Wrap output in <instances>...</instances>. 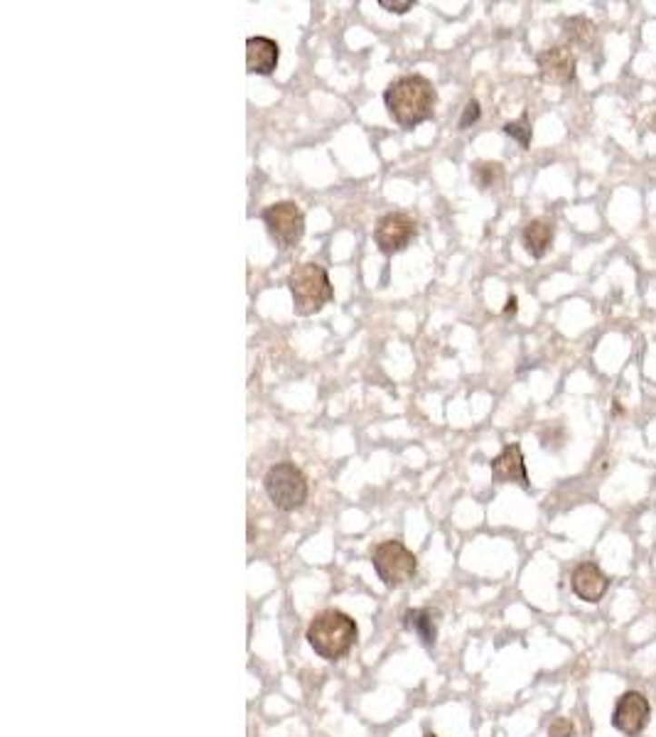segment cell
Wrapping results in <instances>:
<instances>
[{"instance_id":"obj_9","label":"cell","mask_w":656,"mask_h":737,"mask_svg":"<svg viewBox=\"0 0 656 737\" xmlns=\"http://www.w3.org/2000/svg\"><path fill=\"white\" fill-rule=\"evenodd\" d=\"M536 62H539V72L543 82L565 86V84H571L575 79V55L565 45H556V47L543 50L536 57Z\"/></svg>"},{"instance_id":"obj_22","label":"cell","mask_w":656,"mask_h":737,"mask_svg":"<svg viewBox=\"0 0 656 737\" xmlns=\"http://www.w3.org/2000/svg\"><path fill=\"white\" fill-rule=\"evenodd\" d=\"M423 737H438V735H435V732H425Z\"/></svg>"},{"instance_id":"obj_20","label":"cell","mask_w":656,"mask_h":737,"mask_svg":"<svg viewBox=\"0 0 656 737\" xmlns=\"http://www.w3.org/2000/svg\"><path fill=\"white\" fill-rule=\"evenodd\" d=\"M379 5L389 13H396V15H403L408 10H413V0H406V3H396V0H379Z\"/></svg>"},{"instance_id":"obj_7","label":"cell","mask_w":656,"mask_h":737,"mask_svg":"<svg viewBox=\"0 0 656 737\" xmlns=\"http://www.w3.org/2000/svg\"><path fill=\"white\" fill-rule=\"evenodd\" d=\"M418 234L415 219L406 212H391L383 214L374 226V244L383 256H393L411 246V241Z\"/></svg>"},{"instance_id":"obj_1","label":"cell","mask_w":656,"mask_h":737,"mask_svg":"<svg viewBox=\"0 0 656 737\" xmlns=\"http://www.w3.org/2000/svg\"><path fill=\"white\" fill-rule=\"evenodd\" d=\"M383 104L393 124L403 131H413L425 121H431L438 92L428 76L406 75L393 79L383 92Z\"/></svg>"},{"instance_id":"obj_10","label":"cell","mask_w":656,"mask_h":737,"mask_svg":"<svg viewBox=\"0 0 656 737\" xmlns=\"http://www.w3.org/2000/svg\"><path fill=\"white\" fill-rule=\"evenodd\" d=\"M492 477L497 484H519V487L529 489V473H526V463H523V453L519 443H512L502 450L490 463Z\"/></svg>"},{"instance_id":"obj_11","label":"cell","mask_w":656,"mask_h":737,"mask_svg":"<svg viewBox=\"0 0 656 737\" xmlns=\"http://www.w3.org/2000/svg\"><path fill=\"white\" fill-rule=\"evenodd\" d=\"M571 590L575 593V597H581L582 603L595 605L610 590V578L600 571V565L585 561V563L575 565L571 573Z\"/></svg>"},{"instance_id":"obj_5","label":"cell","mask_w":656,"mask_h":737,"mask_svg":"<svg viewBox=\"0 0 656 737\" xmlns=\"http://www.w3.org/2000/svg\"><path fill=\"white\" fill-rule=\"evenodd\" d=\"M372 565L386 588H403L418 573V558L399 539H389L372 548Z\"/></svg>"},{"instance_id":"obj_2","label":"cell","mask_w":656,"mask_h":737,"mask_svg":"<svg viewBox=\"0 0 656 737\" xmlns=\"http://www.w3.org/2000/svg\"><path fill=\"white\" fill-rule=\"evenodd\" d=\"M357 622L342 610H323L308 624L305 639L310 649L324 662H340L357 644Z\"/></svg>"},{"instance_id":"obj_16","label":"cell","mask_w":656,"mask_h":737,"mask_svg":"<svg viewBox=\"0 0 656 737\" xmlns=\"http://www.w3.org/2000/svg\"><path fill=\"white\" fill-rule=\"evenodd\" d=\"M502 177H504V165L502 163L480 160V163L472 165V180L480 190H490V187L502 183Z\"/></svg>"},{"instance_id":"obj_15","label":"cell","mask_w":656,"mask_h":737,"mask_svg":"<svg viewBox=\"0 0 656 737\" xmlns=\"http://www.w3.org/2000/svg\"><path fill=\"white\" fill-rule=\"evenodd\" d=\"M563 30H565V37H568V42L573 45V47H578V50H585V52H592L595 47H598V27H595V23L592 20H588V17H568L563 23Z\"/></svg>"},{"instance_id":"obj_18","label":"cell","mask_w":656,"mask_h":737,"mask_svg":"<svg viewBox=\"0 0 656 737\" xmlns=\"http://www.w3.org/2000/svg\"><path fill=\"white\" fill-rule=\"evenodd\" d=\"M480 116H482V108H480V101H467L465 111H462V116H460V124H457V128L460 131H467L470 125L477 124L480 121Z\"/></svg>"},{"instance_id":"obj_21","label":"cell","mask_w":656,"mask_h":737,"mask_svg":"<svg viewBox=\"0 0 656 737\" xmlns=\"http://www.w3.org/2000/svg\"><path fill=\"white\" fill-rule=\"evenodd\" d=\"M514 310H516V298L512 295V298H509V303H507V315H509V313H514Z\"/></svg>"},{"instance_id":"obj_6","label":"cell","mask_w":656,"mask_h":737,"mask_svg":"<svg viewBox=\"0 0 656 737\" xmlns=\"http://www.w3.org/2000/svg\"><path fill=\"white\" fill-rule=\"evenodd\" d=\"M261 222L281 249H293L305 234V214L295 202H275L261 212Z\"/></svg>"},{"instance_id":"obj_14","label":"cell","mask_w":656,"mask_h":737,"mask_svg":"<svg viewBox=\"0 0 656 737\" xmlns=\"http://www.w3.org/2000/svg\"><path fill=\"white\" fill-rule=\"evenodd\" d=\"M403 627L413 632L421 639V644L432 646L438 639V613H432L431 607H415L403 614Z\"/></svg>"},{"instance_id":"obj_17","label":"cell","mask_w":656,"mask_h":737,"mask_svg":"<svg viewBox=\"0 0 656 737\" xmlns=\"http://www.w3.org/2000/svg\"><path fill=\"white\" fill-rule=\"evenodd\" d=\"M504 133H507L509 138H514L519 145H522L523 150L532 145V135H533V128H532V121H529V114H522V118H516V121H509L507 125H504Z\"/></svg>"},{"instance_id":"obj_12","label":"cell","mask_w":656,"mask_h":737,"mask_svg":"<svg viewBox=\"0 0 656 737\" xmlns=\"http://www.w3.org/2000/svg\"><path fill=\"white\" fill-rule=\"evenodd\" d=\"M278 59H281V47L273 37L253 35L246 40V72L249 75H273Z\"/></svg>"},{"instance_id":"obj_4","label":"cell","mask_w":656,"mask_h":737,"mask_svg":"<svg viewBox=\"0 0 656 737\" xmlns=\"http://www.w3.org/2000/svg\"><path fill=\"white\" fill-rule=\"evenodd\" d=\"M263 489H266L271 504L288 513L303 509L310 492L308 477L291 460H283V463L268 467L266 477H263Z\"/></svg>"},{"instance_id":"obj_13","label":"cell","mask_w":656,"mask_h":737,"mask_svg":"<svg viewBox=\"0 0 656 737\" xmlns=\"http://www.w3.org/2000/svg\"><path fill=\"white\" fill-rule=\"evenodd\" d=\"M553 236H556V229L549 219H532L522 232L523 249L532 258H543L553 246Z\"/></svg>"},{"instance_id":"obj_19","label":"cell","mask_w":656,"mask_h":737,"mask_svg":"<svg viewBox=\"0 0 656 737\" xmlns=\"http://www.w3.org/2000/svg\"><path fill=\"white\" fill-rule=\"evenodd\" d=\"M573 735L575 728L568 718H556V721L549 725V737H573Z\"/></svg>"},{"instance_id":"obj_23","label":"cell","mask_w":656,"mask_h":737,"mask_svg":"<svg viewBox=\"0 0 656 737\" xmlns=\"http://www.w3.org/2000/svg\"><path fill=\"white\" fill-rule=\"evenodd\" d=\"M654 131H656V124H654Z\"/></svg>"},{"instance_id":"obj_8","label":"cell","mask_w":656,"mask_h":737,"mask_svg":"<svg viewBox=\"0 0 656 737\" xmlns=\"http://www.w3.org/2000/svg\"><path fill=\"white\" fill-rule=\"evenodd\" d=\"M649 718H651V705L647 696L640 691H627L617 698L615 711H612V728L624 737H637L649 725Z\"/></svg>"},{"instance_id":"obj_3","label":"cell","mask_w":656,"mask_h":737,"mask_svg":"<svg viewBox=\"0 0 656 737\" xmlns=\"http://www.w3.org/2000/svg\"><path fill=\"white\" fill-rule=\"evenodd\" d=\"M288 288L293 295V310L295 315L310 317L320 313L330 300L334 298V288L330 275L320 264H298L288 274Z\"/></svg>"}]
</instances>
